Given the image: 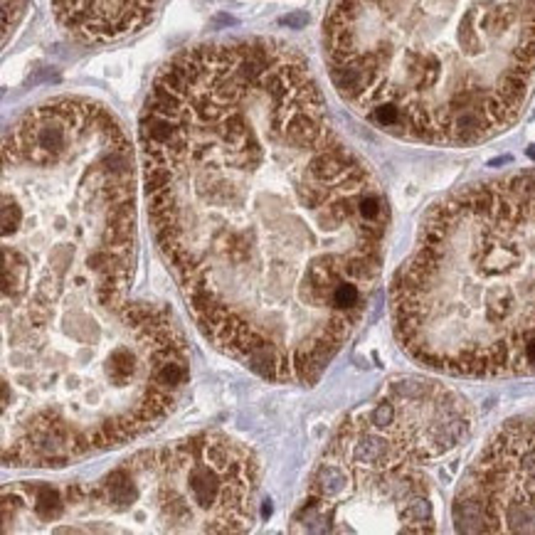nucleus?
Listing matches in <instances>:
<instances>
[{"label":"nucleus","mask_w":535,"mask_h":535,"mask_svg":"<svg viewBox=\"0 0 535 535\" xmlns=\"http://www.w3.org/2000/svg\"><path fill=\"white\" fill-rule=\"evenodd\" d=\"M153 237L197 331L272 383L313 385L368 311L388 202L279 40L187 47L143 101Z\"/></svg>","instance_id":"obj_1"},{"label":"nucleus","mask_w":535,"mask_h":535,"mask_svg":"<svg viewBox=\"0 0 535 535\" xmlns=\"http://www.w3.org/2000/svg\"><path fill=\"white\" fill-rule=\"evenodd\" d=\"M324 57L375 128L476 146L513 126L535 89V0H331Z\"/></svg>","instance_id":"obj_2"},{"label":"nucleus","mask_w":535,"mask_h":535,"mask_svg":"<svg viewBox=\"0 0 535 535\" xmlns=\"http://www.w3.org/2000/svg\"><path fill=\"white\" fill-rule=\"evenodd\" d=\"M138 254L136 158L84 96L27 109L3 143V321L128 298Z\"/></svg>","instance_id":"obj_3"},{"label":"nucleus","mask_w":535,"mask_h":535,"mask_svg":"<svg viewBox=\"0 0 535 535\" xmlns=\"http://www.w3.org/2000/svg\"><path fill=\"white\" fill-rule=\"evenodd\" d=\"M187 383L185 336L158 303L126 298L3 321V464L62 469L141 440Z\"/></svg>","instance_id":"obj_4"},{"label":"nucleus","mask_w":535,"mask_h":535,"mask_svg":"<svg viewBox=\"0 0 535 535\" xmlns=\"http://www.w3.org/2000/svg\"><path fill=\"white\" fill-rule=\"evenodd\" d=\"M402 350L451 378L535 375V173L444 197L395 274Z\"/></svg>","instance_id":"obj_5"},{"label":"nucleus","mask_w":535,"mask_h":535,"mask_svg":"<svg viewBox=\"0 0 535 535\" xmlns=\"http://www.w3.org/2000/svg\"><path fill=\"white\" fill-rule=\"evenodd\" d=\"M471 432L456 390L399 378L350 412L326 444L293 533H435L440 479Z\"/></svg>","instance_id":"obj_6"},{"label":"nucleus","mask_w":535,"mask_h":535,"mask_svg":"<svg viewBox=\"0 0 535 535\" xmlns=\"http://www.w3.org/2000/svg\"><path fill=\"white\" fill-rule=\"evenodd\" d=\"M259 464L223 432H200L119 461L94 481L3 489L6 533H247Z\"/></svg>","instance_id":"obj_7"},{"label":"nucleus","mask_w":535,"mask_h":535,"mask_svg":"<svg viewBox=\"0 0 535 535\" xmlns=\"http://www.w3.org/2000/svg\"><path fill=\"white\" fill-rule=\"evenodd\" d=\"M451 518L464 533H535V409L508 419L479 451Z\"/></svg>","instance_id":"obj_8"},{"label":"nucleus","mask_w":535,"mask_h":535,"mask_svg":"<svg viewBox=\"0 0 535 535\" xmlns=\"http://www.w3.org/2000/svg\"><path fill=\"white\" fill-rule=\"evenodd\" d=\"M161 0H52L55 20L72 40L86 45L119 42L156 18Z\"/></svg>","instance_id":"obj_9"},{"label":"nucleus","mask_w":535,"mask_h":535,"mask_svg":"<svg viewBox=\"0 0 535 535\" xmlns=\"http://www.w3.org/2000/svg\"><path fill=\"white\" fill-rule=\"evenodd\" d=\"M27 0H3V40H11V32L18 27L20 18L25 15Z\"/></svg>","instance_id":"obj_10"}]
</instances>
